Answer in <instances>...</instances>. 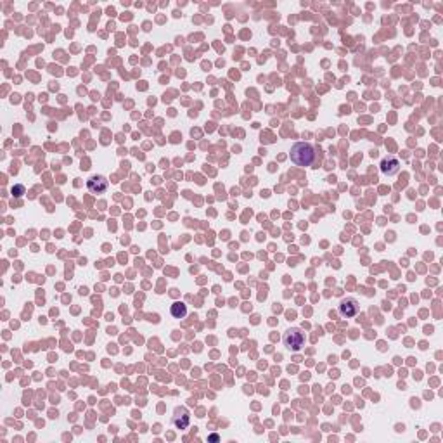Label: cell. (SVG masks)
I'll return each mask as SVG.
<instances>
[{
    "label": "cell",
    "instance_id": "1",
    "mask_svg": "<svg viewBox=\"0 0 443 443\" xmlns=\"http://www.w3.org/2000/svg\"><path fill=\"white\" fill-rule=\"evenodd\" d=\"M289 156L296 166H310L315 161V149L308 142H296L289 151Z\"/></svg>",
    "mask_w": 443,
    "mask_h": 443
},
{
    "label": "cell",
    "instance_id": "2",
    "mask_svg": "<svg viewBox=\"0 0 443 443\" xmlns=\"http://www.w3.org/2000/svg\"><path fill=\"white\" fill-rule=\"evenodd\" d=\"M282 343L289 352H300L305 345V332L300 327H291L284 332Z\"/></svg>",
    "mask_w": 443,
    "mask_h": 443
},
{
    "label": "cell",
    "instance_id": "3",
    "mask_svg": "<svg viewBox=\"0 0 443 443\" xmlns=\"http://www.w3.org/2000/svg\"><path fill=\"white\" fill-rule=\"evenodd\" d=\"M337 312H340L341 317L352 319L360 312V305H358V301L355 300V298H345V300H341V303L337 305Z\"/></svg>",
    "mask_w": 443,
    "mask_h": 443
},
{
    "label": "cell",
    "instance_id": "4",
    "mask_svg": "<svg viewBox=\"0 0 443 443\" xmlns=\"http://www.w3.org/2000/svg\"><path fill=\"white\" fill-rule=\"evenodd\" d=\"M87 187H89V191L94 192V194H102V192L108 191L109 182L102 175H94V177H90L89 180H87Z\"/></svg>",
    "mask_w": 443,
    "mask_h": 443
},
{
    "label": "cell",
    "instance_id": "5",
    "mask_svg": "<svg viewBox=\"0 0 443 443\" xmlns=\"http://www.w3.org/2000/svg\"><path fill=\"white\" fill-rule=\"evenodd\" d=\"M379 166H381V172H383L384 175L393 177V175H397L398 170H400V161H398L395 156H388V158H383V161H381Z\"/></svg>",
    "mask_w": 443,
    "mask_h": 443
},
{
    "label": "cell",
    "instance_id": "6",
    "mask_svg": "<svg viewBox=\"0 0 443 443\" xmlns=\"http://www.w3.org/2000/svg\"><path fill=\"white\" fill-rule=\"evenodd\" d=\"M170 314H172V317L175 319H184L187 315V306L184 305L182 301H175L172 308H170Z\"/></svg>",
    "mask_w": 443,
    "mask_h": 443
},
{
    "label": "cell",
    "instance_id": "7",
    "mask_svg": "<svg viewBox=\"0 0 443 443\" xmlns=\"http://www.w3.org/2000/svg\"><path fill=\"white\" fill-rule=\"evenodd\" d=\"M173 424H175V426H177L178 429H186L187 426H189V415L186 414V415H184V419H182V421L178 419V418H173Z\"/></svg>",
    "mask_w": 443,
    "mask_h": 443
},
{
    "label": "cell",
    "instance_id": "8",
    "mask_svg": "<svg viewBox=\"0 0 443 443\" xmlns=\"http://www.w3.org/2000/svg\"><path fill=\"white\" fill-rule=\"evenodd\" d=\"M23 192H24V187H23V186H16L14 189H12V194H14L16 197L23 196Z\"/></svg>",
    "mask_w": 443,
    "mask_h": 443
}]
</instances>
